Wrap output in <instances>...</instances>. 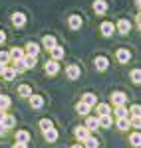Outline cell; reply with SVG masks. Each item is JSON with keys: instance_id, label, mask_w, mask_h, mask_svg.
<instances>
[{"instance_id": "obj_1", "label": "cell", "mask_w": 141, "mask_h": 148, "mask_svg": "<svg viewBox=\"0 0 141 148\" xmlns=\"http://www.w3.org/2000/svg\"><path fill=\"white\" fill-rule=\"evenodd\" d=\"M92 8H94V12L97 14V16H103V14L107 12V2L106 0H94Z\"/></svg>"}, {"instance_id": "obj_2", "label": "cell", "mask_w": 141, "mask_h": 148, "mask_svg": "<svg viewBox=\"0 0 141 148\" xmlns=\"http://www.w3.org/2000/svg\"><path fill=\"white\" fill-rule=\"evenodd\" d=\"M94 65H95V69H97V71H106V69L109 67V61H107L106 56H97L94 59Z\"/></svg>"}, {"instance_id": "obj_3", "label": "cell", "mask_w": 141, "mask_h": 148, "mask_svg": "<svg viewBox=\"0 0 141 148\" xmlns=\"http://www.w3.org/2000/svg\"><path fill=\"white\" fill-rule=\"evenodd\" d=\"M115 30H117L121 36H127L131 32V22H129V20H119L117 26H115Z\"/></svg>"}, {"instance_id": "obj_4", "label": "cell", "mask_w": 141, "mask_h": 148, "mask_svg": "<svg viewBox=\"0 0 141 148\" xmlns=\"http://www.w3.org/2000/svg\"><path fill=\"white\" fill-rule=\"evenodd\" d=\"M0 123L6 126V128H12V126L16 125V119H14L12 114H6L4 111H0Z\"/></svg>"}, {"instance_id": "obj_5", "label": "cell", "mask_w": 141, "mask_h": 148, "mask_svg": "<svg viewBox=\"0 0 141 148\" xmlns=\"http://www.w3.org/2000/svg\"><path fill=\"white\" fill-rule=\"evenodd\" d=\"M82 24H83V20H82V16H78V14H72L70 18H68V26H70L72 30H80Z\"/></svg>"}, {"instance_id": "obj_6", "label": "cell", "mask_w": 141, "mask_h": 148, "mask_svg": "<svg viewBox=\"0 0 141 148\" xmlns=\"http://www.w3.org/2000/svg\"><path fill=\"white\" fill-rule=\"evenodd\" d=\"M99 30H101V36H106V38H111V36H113V32H115V24L103 22L101 26H99Z\"/></svg>"}, {"instance_id": "obj_7", "label": "cell", "mask_w": 141, "mask_h": 148, "mask_svg": "<svg viewBox=\"0 0 141 148\" xmlns=\"http://www.w3.org/2000/svg\"><path fill=\"white\" fill-rule=\"evenodd\" d=\"M66 75H68V79H78V77H80V75H82V69L78 67V65H68V67H66Z\"/></svg>"}, {"instance_id": "obj_8", "label": "cell", "mask_w": 141, "mask_h": 148, "mask_svg": "<svg viewBox=\"0 0 141 148\" xmlns=\"http://www.w3.org/2000/svg\"><path fill=\"white\" fill-rule=\"evenodd\" d=\"M44 69H46L48 75H56V73L60 71V65H58V61H56V59H50V61H46Z\"/></svg>"}, {"instance_id": "obj_9", "label": "cell", "mask_w": 141, "mask_h": 148, "mask_svg": "<svg viewBox=\"0 0 141 148\" xmlns=\"http://www.w3.org/2000/svg\"><path fill=\"white\" fill-rule=\"evenodd\" d=\"M12 24H14V28H22L26 24V14H22V12L12 14Z\"/></svg>"}, {"instance_id": "obj_10", "label": "cell", "mask_w": 141, "mask_h": 148, "mask_svg": "<svg viewBox=\"0 0 141 148\" xmlns=\"http://www.w3.org/2000/svg\"><path fill=\"white\" fill-rule=\"evenodd\" d=\"M115 56H117L119 63H127V61L131 59V51H129V49H125V47H121V49H117V53H115Z\"/></svg>"}, {"instance_id": "obj_11", "label": "cell", "mask_w": 141, "mask_h": 148, "mask_svg": "<svg viewBox=\"0 0 141 148\" xmlns=\"http://www.w3.org/2000/svg\"><path fill=\"white\" fill-rule=\"evenodd\" d=\"M125 93H121V91H115V93H111V103L115 105V107H119V105H125Z\"/></svg>"}, {"instance_id": "obj_12", "label": "cell", "mask_w": 141, "mask_h": 148, "mask_svg": "<svg viewBox=\"0 0 141 148\" xmlns=\"http://www.w3.org/2000/svg\"><path fill=\"white\" fill-rule=\"evenodd\" d=\"M88 136H90V128H88V126H78V128H76V138H78L80 142H83Z\"/></svg>"}, {"instance_id": "obj_13", "label": "cell", "mask_w": 141, "mask_h": 148, "mask_svg": "<svg viewBox=\"0 0 141 148\" xmlns=\"http://www.w3.org/2000/svg\"><path fill=\"white\" fill-rule=\"evenodd\" d=\"M50 53H52V59H56V61L66 56V51H64V47H62V46H54L52 49H50Z\"/></svg>"}, {"instance_id": "obj_14", "label": "cell", "mask_w": 141, "mask_h": 148, "mask_svg": "<svg viewBox=\"0 0 141 148\" xmlns=\"http://www.w3.org/2000/svg\"><path fill=\"white\" fill-rule=\"evenodd\" d=\"M42 46L50 51L54 46H58V44H56V38H54V36H44V38H42Z\"/></svg>"}, {"instance_id": "obj_15", "label": "cell", "mask_w": 141, "mask_h": 148, "mask_svg": "<svg viewBox=\"0 0 141 148\" xmlns=\"http://www.w3.org/2000/svg\"><path fill=\"white\" fill-rule=\"evenodd\" d=\"M44 138H46L48 142H56L58 140V130L52 126V128H48V130H44Z\"/></svg>"}, {"instance_id": "obj_16", "label": "cell", "mask_w": 141, "mask_h": 148, "mask_svg": "<svg viewBox=\"0 0 141 148\" xmlns=\"http://www.w3.org/2000/svg\"><path fill=\"white\" fill-rule=\"evenodd\" d=\"M30 105H32V109H42L44 107V99L40 95H30Z\"/></svg>"}, {"instance_id": "obj_17", "label": "cell", "mask_w": 141, "mask_h": 148, "mask_svg": "<svg viewBox=\"0 0 141 148\" xmlns=\"http://www.w3.org/2000/svg\"><path fill=\"white\" fill-rule=\"evenodd\" d=\"M26 53H28V56H38V53H40V46H38L36 42H30V44L26 46Z\"/></svg>"}, {"instance_id": "obj_18", "label": "cell", "mask_w": 141, "mask_h": 148, "mask_svg": "<svg viewBox=\"0 0 141 148\" xmlns=\"http://www.w3.org/2000/svg\"><path fill=\"white\" fill-rule=\"evenodd\" d=\"M24 56H26V53H24V49H20V47H12V49H10V59H12V61L22 59Z\"/></svg>"}, {"instance_id": "obj_19", "label": "cell", "mask_w": 141, "mask_h": 148, "mask_svg": "<svg viewBox=\"0 0 141 148\" xmlns=\"http://www.w3.org/2000/svg\"><path fill=\"white\" fill-rule=\"evenodd\" d=\"M95 111H97V114L101 116V114H111V107L109 105H106V103H99L97 107H95Z\"/></svg>"}, {"instance_id": "obj_20", "label": "cell", "mask_w": 141, "mask_h": 148, "mask_svg": "<svg viewBox=\"0 0 141 148\" xmlns=\"http://www.w3.org/2000/svg\"><path fill=\"white\" fill-rule=\"evenodd\" d=\"M111 125H113V121H111V114H101V116H99V126H103V128H109Z\"/></svg>"}, {"instance_id": "obj_21", "label": "cell", "mask_w": 141, "mask_h": 148, "mask_svg": "<svg viewBox=\"0 0 141 148\" xmlns=\"http://www.w3.org/2000/svg\"><path fill=\"white\" fill-rule=\"evenodd\" d=\"M24 63H26V67H36V63H38V56H24Z\"/></svg>"}, {"instance_id": "obj_22", "label": "cell", "mask_w": 141, "mask_h": 148, "mask_svg": "<svg viewBox=\"0 0 141 148\" xmlns=\"http://www.w3.org/2000/svg\"><path fill=\"white\" fill-rule=\"evenodd\" d=\"M85 126H88L90 130H95V128L99 126V119H97V116H88V121H85Z\"/></svg>"}, {"instance_id": "obj_23", "label": "cell", "mask_w": 141, "mask_h": 148, "mask_svg": "<svg viewBox=\"0 0 141 148\" xmlns=\"http://www.w3.org/2000/svg\"><path fill=\"white\" fill-rule=\"evenodd\" d=\"M90 109H92V107H90L88 103H83V101H80L78 105H76V111H78L80 114H88V113H90Z\"/></svg>"}, {"instance_id": "obj_24", "label": "cell", "mask_w": 141, "mask_h": 148, "mask_svg": "<svg viewBox=\"0 0 141 148\" xmlns=\"http://www.w3.org/2000/svg\"><path fill=\"white\" fill-rule=\"evenodd\" d=\"M28 140H30V134H28L26 130H18V132H16V142H24V144H28Z\"/></svg>"}, {"instance_id": "obj_25", "label": "cell", "mask_w": 141, "mask_h": 148, "mask_svg": "<svg viewBox=\"0 0 141 148\" xmlns=\"http://www.w3.org/2000/svg\"><path fill=\"white\" fill-rule=\"evenodd\" d=\"M2 77H4L6 81H12L14 77H16V69H14V67H6V69H4V73H2Z\"/></svg>"}, {"instance_id": "obj_26", "label": "cell", "mask_w": 141, "mask_h": 148, "mask_svg": "<svg viewBox=\"0 0 141 148\" xmlns=\"http://www.w3.org/2000/svg\"><path fill=\"white\" fill-rule=\"evenodd\" d=\"M129 126H131V121L127 119V116H123V119H119V121H117V128H119V130H127Z\"/></svg>"}, {"instance_id": "obj_27", "label": "cell", "mask_w": 141, "mask_h": 148, "mask_svg": "<svg viewBox=\"0 0 141 148\" xmlns=\"http://www.w3.org/2000/svg\"><path fill=\"white\" fill-rule=\"evenodd\" d=\"M129 142H131V146H141V132H133L129 136Z\"/></svg>"}, {"instance_id": "obj_28", "label": "cell", "mask_w": 141, "mask_h": 148, "mask_svg": "<svg viewBox=\"0 0 141 148\" xmlns=\"http://www.w3.org/2000/svg\"><path fill=\"white\" fill-rule=\"evenodd\" d=\"M14 69H16V73H22V71H26V63H24V57L22 59H16V61H14Z\"/></svg>"}, {"instance_id": "obj_29", "label": "cell", "mask_w": 141, "mask_h": 148, "mask_svg": "<svg viewBox=\"0 0 141 148\" xmlns=\"http://www.w3.org/2000/svg\"><path fill=\"white\" fill-rule=\"evenodd\" d=\"M129 77H131V81H133L135 85H141V69H133Z\"/></svg>"}, {"instance_id": "obj_30", "label": "cell", "mask_w": 141, "mask_h": 148, "mask_svg": "<svg viewBox=\"0 0 141 148\" xmlns=\"http://www.w3.org/2000/svg\"><path fill=\"white\" fill-rule=\"evenodd\" d=\"M83 148H97V140H95V138L90 134V136L83 140Z\"/></svg>"}, {"instance_id": "obj_31", "label": "cell", "mask_w": 141, "mask_h": 148, "mask_svg": "<svg viewBox=\"0 0 141 148\" xmlns=\"http://www.w3.org/2000/svg\"><path fill=\"white\" fill-rule=\"evenodd\" d=\"M10 107V97H6V95H0V111H6Z\"/></svg>"}, {"instance_id": "obj_32", "label": "cell", "mask_w": 141, "mask_h": 148, "mask_svg": "<svg viewBox=\"0 0 141 148\" xmlns=\"http://www.w3.org/2000/svg\"><path fill=\"white\" fill-rule=\"evenodd\" d=\"M18 95H20V97H30V95H32V89H30L28 85H20V87H18Z\"/></svg>"}, {"instance_id": "obj_33", "label": "cell", "mask_w": 141, "mask_h": 148, "mask_svg": "<svg viewBox=\"0 0 141 148\" xmlns=\"http://www.w3.org/2000/svg\"><path fill=\"white\" fill-rule=\"evenodd\" d=\"M82 101L88 103L90 107H94V105H95V95H94V93H85V95L82 97Z\"/></svg>"}, {"instance_id": "obj_34", "label": "cell", "mask_w": 141, "mask_h": 148, "mask_svg": "<svg viewBox=\"0 0 141 148\" xmlns=\"http://www.w3.org/2000/svg\"><path fill=\"white\" fill-rule=\"evenodd\" d=\"M127 114H129V111L125 109V105H119L117 109H115V116H117V119H123V116H127Z\"/></svg>"}, {"instance_id": "obj_35", "label": "cell", "mask_w": 141, "mask_h": 148, "mask_svg": "<svg viewBox=\"0 0 141 148\" xmlns=\"http://www.w3.org/2000/svg\"><path fill=\"white\" fill-rule=\"evenodd\" d=\"M131 126L141 128V114H131Z\"/></svg>"}, {"instance_id": "obj_36", "label": "cell", "mask_w": 141, "mask_h": 148, "mask_svg": "<svg viewBox=\"0 0 141 148\" xmlns=\"http://www.w3.org/2000/svg\"><path fill=\"white\" fill-rule=\"evenodd\" d=\"M40 126H42V130H48V128H52V121H50V119H42V121H40Z\"/></svg>"}, {"instance_id": "obj_37", "label": "cell", "mask_w": 141, "mask_h": 148, "mask_svg": "<svg viewBox=\"0 0 141 148\" xmlns=\"http://www.w3.org/2000/svg\"><path fill=\"white\" fill-rule=\"evenodd\" d=\"M129 114H141V105H133L129 109Z\"/></svg>"}, {"instance_id": "obj_38", "label": "cell", "mask_w": 141, "mask_h": 148, "mask_svg": "<svg viewBox=\"0 0 141 148\" xmlns=\"http://www.w3.org/2000/svg\"><path fill=\"white\" fill-rule=\"evenodd\" d=\"M8 59H10V51H0V61H4V63H6Z\"/></svg>"}, {"instance_id": "obj_39", "label": "cell", "mask_w": 141, "mask_h": 148, "mask_svg": "<svg viewBox=\"0 0 141 148\" xmlns=\"http://www.w3.org/2000/svg\"><path fill=\"white\" fill-rule=\"evenodd\" d=\"M4 42H6V34H4V32H2V30H0V46H2V44H4Z\"/></svg>"}, {"instance_id": "obj_40", "label": "cell", "mask_w": 141, "mask_h": 148, "mask_svg": "<svg viewBox=\"0 0 141 148\" xmlns=\"http://www.w3.org/2000/svg\"><path fill=\"white\" fill-rule=\"evenodd\" d=\"M4 134H6V126L0 123V136H4Z\"/></svg>"}, {"instance_id": "obj_41", "label": "cell", "mask_w": 141, "mask_h": 148, "mask_svg": "<svg viewBox=\"0 0 141 148\" xmlns=\"http://www.w3.org/2000/svg\"><path fill=\"white\" fill-rule=\"evenodd\" d=\"M4 69H6V63H4V61H0V75L4 73Z\"/></svg>"}, {"instance_id": "obj_42", "label": "cell", "mask_w": 141, "mask_h": 148, "mask_svg": "<svg viewBox=\"0 0 141 148\" xmlns=\"http://www.w3.org/2000/svg\"><path fill=\"white\" fill-rule=\"evenodd\" d=\"M135 22H137V26H139V28H141V12H139V14H137V18H135Z\"/></svg>"}, {"instance_id": "obj_43", "label": "cell", "mask_w": 141, "mask_h": 148, "mask_svg": "<svg viewBox=\"0 0 141 148\" xmlns=\"http://www.w3.org/2000/svg\"><path fill=\"white\" fill-rule=\"evenodd\" d=\"M14 148H28V146H26L24 142H16V146H14Z\"/></svg>"}, {"instance_id": "obj_44", "label": "cell", "mask_w": 141, "mask_h": 148, "mask_svg": "<svg viewBox=\"0 0 141 148\" xmlns=\"http://www.w3.org/2000/svg\"><path fill=\"white\" fill-rule=\"evenodd\" d=\"M135 4H137V8L141 10V0H135Z\"/></svg>"}, {"instance_id": "obj_45", "label": "cell", "mask_w": 141, "mask_h": 148, "mask_svg": "<svg viewBox=\"0 0 141 148\" xmlns=\"http://www.w3.org/2000/svg\"><path fill=\"white\" fill-rule=\"evenodd\" d=\"M72 148H83V146H80V144H76V146H72Z\"/></svg>"}, {"instance_id": "obj_46", "label": "cell", "mask_w": 141, "mask_h": 148, "mask_svg": "<svg viewBox=\"0 0 141 148\" xmlns=\"http://www.w3.org/2000/svg\"><path fill=\"white\" fill-rule=\"evenodd\" d=\"M139 30H141V28H139Z\"/></svg>"}]
</instances>
